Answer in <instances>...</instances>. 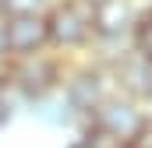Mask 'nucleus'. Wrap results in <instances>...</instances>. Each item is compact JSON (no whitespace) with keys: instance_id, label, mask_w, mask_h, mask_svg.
<instances>
[{"instance_id":"obj_1","label":"nucleus","mask_w":152,"mask_h":148,"mask_svg":"<svg viewBox=\"0 0 152 148\" xmlns=\"http://www.w3.org/2000/svg\"><path fill=\"white\" fill-rule=\"evenodd\" d=\"M64 67H67V60L60 53H53V49H39V53H25V57H7L4 67H0L4 85H7L4 99L11 102V110L18 116H25V106L32 99L50 95V92L60 88Z\"/></svg>"},{"instance_id":"obj_16","label":"nucleus","mask_w":152,"mask_h":148,"mask_svg":"<svg viewBox=\"0 0 152 148\" xmlns=\"http://www.w3.org/2000/svg\"><path fill=\"white\" fill-rule=\"evenodd\" d=\"M145 113H152V99H149V102H145Z\"/></svg>"},{"instance_id":"obj_14","label":"nucleus","mask_w":152,"mask_h":148,"mask_svg":"<svg viewBox=\"0 0 152 148\" xmlns=\"http://www.w3.org/2000/svg\"><path fill=\"white\" fill-rule=\"evenodd\" d=\"M7 60V39H4V14H0V67Z\"/></svg>"},{"instance_id":"obj_9","label":"nucleus","mask_w":152,"mask_h":148,"mask_svg":"<svg viewBox=\"0 0 152 148\" xmlns=\"http://www.w3.org/2000/svg\"><path fill=\"white\" fill-rule=\"evenodd\" d=\"M53 7V0H0V14L14 18V14H46Z\"/></svg>"},{"instance_id":"obj_13","label":"nucleus","mask_w":152,"mask_h":148,"mask_svg":"<svg viewBox=\"0 0 152 148\" xmlns=\"http://www.w3.org/2000/svg\"><path fill=\"white\" fill-rule=\"evenodd\" d=\"M127 4H131V11H134V18H138V21L152 18V0H127Z\"/></svg>"},{"instance_id":"obj_10","label":"nucleus","mask_w":152,"mask_h":148,"mask_svg":"<svg viewBox=\"0 0 152 148\" xmlns=\"http://www.w3.org/2000/svg\"><path fill=\"white\" fill-rule=\"evenodd\" d=\"M131 49L152 57V18H145V21L134 25V32H131Z\"/></svg>"},{"instance_id":"obj_2","label":"nucleus","mask_w":152,"mask_h":148,"mask_svg":"<svg viewBox=\"0 0 152 148\" xmlns=\"http://www.w3.org/2000/svg\"><path fill=\"white\" fill-rule=\"evenodd\" d=\"M46 32L50 49L64 60L85 57L96 39V0H53V7L46 11Z\"/></svg>"},{"instance_id":"obj_8","label":"nucleus","mask_w":152,"mask_h":148,"mask_svg":"<svg viewBox=\"0 0 152 148\" xmlns=\"http://www.w3.org/2000/svg\"><path fill=\"white\" fill-rule=\"evenodd\" d=\"M138 25L127 0H96V36L103 39H131Z\"/></svg>"},{"instance_id":"obj_7","label":"nucleus","mask_w":152,"mask_h":148,"mask_svg":"<svg viewBox=\"0 0 152 148\" xmlns=\"http://www.w3.org/2000/svg\"><path fill=\"white\" fill-rule=\"evenodd\" d=\"M25 116H28V120H36L39 127H46V131H60L64 138H67L78 123H81L75 113H71L67 99L60 95V88H57V92H50V95L32 99V102L25 106Z\"/></svg>"},{"instance_id":"obj_11","label":"nucleus","mask_w":152,"mask_h":148,"mask_svg":"<svg viewBox=\"0 0 152 148\" xmlns=\"http://www.w3.org/2000/svg\"><path fill=\"white\" fill-rule=\"evenodd\" d=\"M127 148H152V113H145V116H142V123H138L134 138L127 141Z\"/></svg>"},{"instance_id":"obj_3","label":"nucleus","mask_w":152,"mask_h":148,"mask_svg":"<svg viewBox=\"0 0 152 148\" xmlns=\"http://www.w3.org/2000/svg\"><path fill=\"white\" fill-rule=\"evenodd\" d=\"M113 92V81H110V71H103L99 64L78 57V60H67L64 67V81H60V95L67 99V106L78 120H88L96 106Z\"/></svg>"},{"instance_id":"obj_15","label":"nucleus","mask_w":152,"mask_h":148,"mask_svg":"<svg viewBox=\"0 0 152 148\" xmlns=\"http://www.w3.org/2000/svg\"><path fill=\"white\" fill-rule=\"evenodd\" d=\"M4 92H7V85H4V74H0V99H4Z\"/></svg>"},{"instance_id":"obj_12","label":"nucleus","mask_w":152,"mask_h":148,"mask_svg":"<svg viewBox=\"0 0 152 148\" xmlns=\"http://www.w3.org/2000/svg\"><path fill=\"white\" fill-rule=\"evenodd\" d=\"M14 120H18V113L11 110V102H7V99H0V138L11 131V123H14Z\"/></svg>"},{"instance_id":"obj_6","label":"nucleus","mask_w":152,"mask_h":148,"mask_svg":"<svg viewBox=\"0 0 152 148\" xmlns=\"http://www.w3.org/2000/svg\"><path fill=\"white\" fill-rule=\"evenodd\" d=\"M4 39H7V57H25V53L50 49L46 14H14V18H4Z\"/></svg>"},{"instance_id":"obj_4","label":"nucleus","mask_w":152,"mask_h":148,"mask_svg":"<svg viewBox=\"0 0 152 148\" xmlns=\"http://www.w3.org/2000/svg\"><path fill=\"white\" fill-rule=\"evenodd\" d=\"M142 116H145V106H142L138 99H131V95H124V92H117V88H113V92L96 106V113L88 116V123L103 127L106 134H113V138H120V141L127 145V141L134 138Z\"/></svg>"},{"instance_id":"obj_5","label":"nucleus","mask_w":152,"mask_h":148,"mask_svg":"<svg viewBox=\"0 0 152 148\" xmlns=\"http://www.w3.org/2000/svg\"><path fill=\"white\" fill-rule=\"evenodd\" d=\"M110 81H113L117 92H124V95H131L145 106L152 99V57L138 53V49H127L110 67Z\"/></svg>"}]
</instances>
